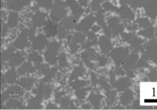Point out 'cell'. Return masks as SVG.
I'll use <instances>...</instances> for the list:
<instances>
[{
  "label": "cell",
  "instance_id": "obj_1",
  "mask_svg": "<svg viewBox=\"0 0 157 110\" xmlns=\"http://www.w3.org/2000/svg\"><path fill=\"white\" fill-rule=\"evenodd\" d=\"M129 50L127 47H117L112 49L110 56L117 66H120L129 55Z\"/></svg>",
  "mask_w": 157,
  "mask_h": 110
},
{
  "label": "cell",
  "instance_id": "obj_2",
  "mask_svg": "<svg viewBox=\"0 0 157 110\" xmlns=\"http://www.w3.org/2000/svg\"><path fill=\"white\" fill-rule=\"evenodd\" d=\"M123 39L129 43L131 46L136 50H140L142 48L143 41L133 34H124L122 36Z\"/></svg>",
  "mask_w": 157,
  "mask_h": 110
},
{
  "label": "cell",
  "instance_id": "obj_3",
  "mask_svg": "<svg viewBox=\"0 0 157 110\" xmlns=\"http://www.w3.org/2000/svg\"><path fill=\"white\" fill-rule=\"evenodd\" d=\"M94 21H95V19L93 16H88V17H85L79 24H78V25L76 27V28L77 29V30L80 31V32L86 33L90 30Z\"/></svg>",
  "mask_w": 157,
  "mask_h": 110
},
{
  "label": "cell",
  "instance_id": "obj_4",
  "mask_svg": "<svg viewBox=\"0 0 157 110\" xmlns=\"http://www.w3.org/2000/svg\"><path fill=\"white\" fill-rule=\"evenodd\" d=\"M99 45L102 52L104 54L110 53L112 50V42L107 36H102L99 39Z\"/></svg>",
  "mask_w": 157,
  "mask_h": 110
},
{
  "label": "cell",
  "instance_id": "obj_5",
  "mask_svg": "<svg viewBox=\"0 0 157 110\" xmlns=\"http://www.w3.org/2000/svg\"><path fill=\"white\" fill-rule=\"evenodd\" d=\"M83 61L87 64L88 67H91L93 66V61H94L97 58V53L92 48H87L81 55Z\"/></svg>",
  "mask_w": 157,
  "mask_h": 110
},
{
  "label": "cell",
  "instance_id": "obj_6",
  "mask_svg": "<svg viewBox=\"0 0 157 110\" xmlns=\"http://www.w3.org/2000/svg\"><path fill=\"white\" fill-rule=\"evenodd\" d=\"M109 29L112 30V33L113 35H118L121 33L124 29V27L122 24L120 23V22L118 19L114 17L110 19L108 23Z\"/></svg>",
  "mask_w": 157,
  "mask_h": 110
},
{
  "label": "cell",
  "instance_id": "obj_7",
  "mask_svg": "<svg viewBox=\"0 0 157 110\" xmlns=\"http://www.w3.org/2000/svg\"><path fill=\"white\" fill-rule=\"evenodd\" d=\"M146 14L151 18L157 17V0H151L144 5Z\"/></svg>",
  "mask_w": 157,
  "mask_h": 110
},
{
  "label": "cell",
  "instance_id": "obj_8",
  "mask_svg": "<svg viewBox=\"0 0 157 110\" xmlns=\"http://www.w3.org/2000/svg\"><path fill=\"white\" fill-rule=\"evenodd\" d=\"M139 59V55L137 53H132L128 55L123 62V68L126 70H130L136 67Z\"/></svg>",
  "mask_w": 157,
  "mask_h": 110
},
{
  "label": "cell",
  "instance_id": "obj_9",
  "mask_svg": "<svg viewBox=\"0 0 157 110\" xmlns=\"http://www.w3.org/2000/svg\"><path fill=\"white\" fill-rule=\"evenodd\" d=\"M115 87L120 91L126 90L130 86V81L128 78H121L115 81Z\"/></svg>",
  "mask_w": 157,
  "mask_h": 110
},
{
  "label": "cell",
  "instance_id": "obj_10",
  "mask_svg": "<svg viewBox=\"0 0 157 110\" xmlns=\"http://www.w3.org/2000/svg\"><path fill=\"white\" fill-rule=\"evenodd\" d=\"M67 3L68 6L71 8L72 10L73 14L76 16H80L83 13V10L82 8L78 5L75 0H67Z\"/></svg>",
  "mask_w": 157,
  "mask_h": 110
},
{
  "label": "cell",
  "instance_id": "obj_11",
  "mask_svg": "<svg viewBox=\"0 0 157 110\" xmlns=\"http://www.w3.org/2000/svg\"><path fill=\"white\" fill-rule=\"evenodd\" d=\"M87 37H88V40L86 42H85L83 44L82 47L83 48H89L91 47L96 45L98 42L97 37L95 34L93 32H89L87 34Z\"/></svg>",
  "mask_w": 157,
  "mask_h": 110
},
{
  "label": "cell",
  "instance_id": "obj_12",
  "mask_svg": "<svg viewBox=\"0 0 157 110\" xmlns=\"http://www.w3.org/2000/svg\"><path fill=\"white\" fill-rule=\"evenodd\" d=\"M133 98V93L131 90L129 89H126L124 90V92L123 93L120 97V100L121 101V103L123 105H128L130 103Z\"/></svg>",
  "mask_w": 157,
  "mask_h": 110
},
{
  "label": "cell",
  "instance_id": "obj_13",
  "mask_svg": "<svg viewBox=\"0 0 157 110\" xmlns=\"http://www.w3.org/2000/svg\"><path fill=\"white\" fill-rule=\"evenodd\" d=\"M120 15L125 19L132 20L134 18V14L129 8L126 6H123L120 10Z\"/></svg>",
  "mask_w": 157,
  "mask_h": 110
},
{
  "label": "cell",
  "instance_id": "obj_14",
  "mask_svg": "<svg viewBox=\"0 0 157 110\" xmlns=\"http://www.w3.org/2000/svg\"><path fill=\"white\" fill-rule=\"evenodd\" d=\"M86 39V36L83 33L80 32V33H78L77 34H75L73 36L72 39H71V42L78 44H78L83 45L85 43Z\"/></svg>",
  "mask_w": 157,
  "mask_h": 110
},
{
  "label": "cell",
  "instance_id": "obj_15",
  "mask_svg": "<svg viewBox=\"0 0 157 110\" xmlns=\"http://www.w3.org/2000/svg\"><path fill=\"white\" fill-rule=\"evenodd\" d=\"M139 34L148 39H152L153 37L154 36V30L150 26L140 31Z\"/></svg>",
  "mask_w": 157,
  "mask_h": 110
},
{
  "label": "cell",
  "instance_id": "obj_16",
  "mask_svg": "<svg viewBox=\"0 0 157 110\" xmlns=\"http://www.w3.org/2000/svg\"><path fill=\"white\" fill-rule=\"evenodd\" d=\"M84 69L83 68L79 67L76 68V69L73 72V73L71 75V80H73L76 78H78L79 76H82L84 73Z\"/></svg>",
  "mask_w": 157,
  "mask_h": 110
},
{
  "label": "cell",
  "instance_id": "obj_17",
  "mask_svg": "<svg viewBox=\"0 0 157 110\" xmlns=\"http://www.w3.org/2000/svg\"><path fill=\"white\" fill-rule=\"evenodd\" d=\"M89 99H90V102L92 103V104L95 107H98V106L99 105V103H100V99H99V97L97 95H96L95 94H91L89 97Z\"/></svg>",
  "mask_w": 157,
  "mask_h": 110
},
{
  "label": "cell",
  "instance_id": "obj_18",
  "mask_svg": "<svg viewBox=\"0 0 157 110\" xmlns=\"http://www.w3.org/2000/svg\"><path fill=\"white\" fill-rule=\"evenodd\" d=\"M54 14L52 16H54L55 19L56 20H59L64 15V11L63 9L59 8H56L55 9H54Z\"/></svg>",
  "mask_w": 157,
  "mask_h": 110
},
{
  "label": "cell",
  "instance_id": "obj_19",
  "mask_svg": "<svg viewBox=\"0 0 157 110\" xmlns=\"http://www.w3.org/2000/svg\"><path fill=\"white\" fill-rule=\"evenodd\" d=\"M145 2L146 0H132L131 2H130V5L131 7L137 8L144 5Z\"/></svg>",
  "mask_w": 157,
  "mask_h": 110
},
{
  "label": "cell",
  "instance_id": "obj_20",
  "mask_svg": "<svg viewBox=\"0 0 157 110\" xmlns=\"http://www.w3.org/2000/svg\"><path fill=\"white\" fill-rule=\"evenodd\" d=\"M137 22H138L139 25L140 26V27L144 28L150 27V22L147 19H139Z\"/></svg>",
  "mask_w": 157,
  "mask_h": 110
},
{
  "label": "cell",
  "instance_id": "obj_21",
  "mask_svg": "<svg viewBox=\"0 0 157 110\" xmlns=\"http://www.w3.org/2000/svg\"><path fill=\"white\" fill-rule=\"evenodd\" d=\"M75 19L70 18V19L66 20L65 26L68 28H73L74 27V26L75 25Z\"/></svg>",
  "mask_w": 157,
  "mask_h": 110
},
{
  "label": "cell",
  "instance_id": "obj_22",
  "mask_svg": "<svg viewBox=\"0 0 157 110\" xmlns=\"http://www.w3.org/2000/svg\"><path fill=\"white\" fill-rule=\"evenodd\" d=\"M85 90L84 89L83 87L78 89L77 92L76 93V95H77L78 97L81 99L84 98V97H85Z\"/></svg>",
  "mask_w": 157,
  "mask_h": 110
},
{
  "label": "cell",
  "instance_id": "obj_23",
  "mask_svg": "<svg viewBox=\"0 0 157 110\" xmlns=\"http://www.w3.org/2000/svg\"><path fill=\"white\" fill-rule=\"evenodd\" d=\"M104 0H93L92 3V8L94 9H97L101 3H102Z\"/></svg>",
  "mask_w": 157,
  "mask_h": 110
},
{
  "label": "cell",
  "instance_id": "obj_24",
  "mask_svg": "<svg viewBox=\"0 0 157 110\" xmlns=\"http://www.w3.org/2000/svg\"><path fill=\"white\" fill-rule=\"evenodd\" d=\"M98 59L99 64L101 66H104L107 63V59L104 57H100V58H98Z\"/></svg>",
  "mask_w": 157,
  "mask_h": 110
},
{
  "label": "cell",
  "instance_id": "obj_25",
  "mask_svg": "<svg viewBox=\"0 0 157 110\" xmlns=\"http://www.w3.org/2000/svg\"><path fill=\"white\" fill-rule=\"evenodd\" d=\"M99 83H100L101 85L105 90H110V86H109V85L107 84V82H105V81H103V80H100V81H99Z\"/></svg>",
  "mask_w": 157,
  "mask_h": 110
},
{
  "label": "cell",
  "instance_id": "obj_26",
  "mask_svg": "<svg viewBox=\"0 0 157 110\" xmlns=\"http://www.w3.org/2000/svg\"><path fill=\"white\" fill-rule=\"evenodd\" d=\"M151 78L154 79L155 80H157V72L153 70V72L151 73Z\"/></svg>",
  "mask_w": 157,
  "mask_h": 110
},
{
  "label": "cell",
  "instance_id": "obj_27",
  "mask_svg": "<svg viewBox=\"0 0 157 110\" xmlns=\"http://www.w3.org/2000/svg\"><path fill=\"white\" fill-rule=\"evenodd\" d=\"M115 97V94L114 92H111L110 94H109V95L108 96V98L109 100H110L111 101H112L113 99H114V98Z\"/></svg>",
  "mask_w": 157,
  "mask_h": 110
}]
</instances>
